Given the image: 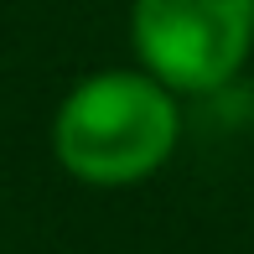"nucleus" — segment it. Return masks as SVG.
Listing matches in <instances>:
<instances>
[{
  "label": "nucleus",
  "mask_w": 254,
  "mask_h": 254,
  "mask_svg": "<svg viewBox=\"0 0 254 254\" xmlns=\"http://www.w3.org/2000/svg\"><path fill=\"white\" fill-rule=\"evenodd\" d=\"M177 99L151 73H94L63 99L52 125L57 161L78 182L130 187L177 151Z\"/></svg>",
  "instance_id": "f257e3e1"
},
{
  "label": "nucleus",
  "mask_w": 254,
  "mask_h": 254,
  "mask_svg": "<svg viewBox=\"0 0 254 254\" xmlns=\"http://www.w3.org/2000/svg\"><path fill=\"white\" fill-rule=\"evenodd\" d=\"M130 31L156 83L207 94L244 67L254 47V0H135Z\"/></svg>",
  "instance_id": "f03ea898"
}]
</instances>
